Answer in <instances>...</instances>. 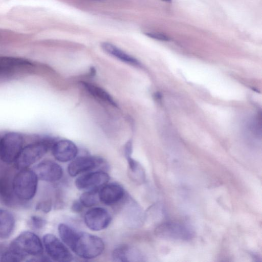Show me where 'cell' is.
<instances>
[{
    "label": "cell",
    "instance_id": "obj_10",
    "mask_svg": "<svg viewBox=\"0 0 262 262\" xmlns=\"http://www.w3.org/2000/svg\"><path fill=\"white\" fill-rule=\"evenodd\" d=\"M33 170L38 179L49 182L58 181L63 173L61 167L51 160L41 161L34 166Z\"/></svg>",
    "mask_w": 262,
    "mask_h": 262
},
{
    "label": "cell",
    "instance_id": "obj_15",
    "mask_svg": "<svg viewBox=\"0 0 262 262\" xmlns=\"http://www.w3.org/2000/svg\"><path fill=\"white\" fill-rule=\"evenodd\" d=\"M15 225L13 215L9 211L0 208V238H8L12 234Z\"/></svg>",
    "mask_w": 262,
    "mask_h": 262
},
{
    "label": "cell",
    "instance_id": "obj_8",
    "mask_svg": "<svg viewBox=\"0 0 262 262\" xmlns=\"http://www.w3.org/2000/svg\"><path fill=\"white\" fill-rule=\"evenodd\" d=\"M109 179V175L104 171H93L79 177L75 183L76 186L80 190L99 191L107 183Z\"/></svg>",
    "mask_w": 262,
    "mask_h": 262
},
{
    "label": "cell",
    "instance_id": "obj_5",
    "mask_svg": "<svg viewBox=\"0 0 262 262\" xmlns=\"http://www.w3.org/2000/svg\"><path fill=\"white\" fill-rule=\"evenodd\" d=\"M155 234L165 239L187 241L194 236V233L189 225L166 222L161 223L156 228Z\"/></svg>",
    "mask_w": 262,
    "mask_h": 262
},
{
    "label": "cell",
    "instance_id": "obj_26",
    "mask_svg": "<svg viewBox=\"0 0 262 262\" xmlns=\"http://www.w3.org/2000/svg\"><path fill=\"white\" fill-rule=\"evenodd\" d=\"M162 1L166 2H171V0H162Z\"/></svg>",
    "mask_w": 262,
    "mask_h": 262
},
{
    "label": "cell",
    "instance_id": "obj_22",
    "mask_svg": "<svg viewBox=\"0 0 262 262\" xmlns=\"http://www.w3.org/2000/svg\"><path fill=\"white\" fill-rule=\"evenodd\" d=\"M52 204L50 201H43L38 203L36 206L37 210L47 213L49 212L51 209Z\"/></svg>",
    "mask_w": 262,
    "mask_h": 262
},
{
    "label": "cell",
    "instance_id": "obj_21",
    "mask_svg": "<svg viewBox=\"0 0 262 262\" xmlns=\"http://www.w3.org/2000/svg\"><path fill=\"white\" fill-rule=\"evenodd\" d=\"M15 68L0 63V79L9 78L14 73Z\"/></svg>",
    "mask_w": 262,
    "mask_h": 262
},
{
    "label": "cell",
    "instance_id": "obj_19",
    "mask_svg": "<svg viewBox=\"0 0 262 262\" xmlns=\"http://www.w3.org/2000/svg\"><path fill=\"white\" fill-rule=\"evenodd\" d=\"M129 249L127 247H120L115 249L112 255L114 260L117 261H127Z\"/></svg>",
    "mask_w": 262,
    "mask_h": 262
},
{
    "label": "cell",
    "instance_id": "obj_7",
    "mask_svg": "<svg viewBox=\"0 0 262 262\" xmlns=\"http://www.w3.org/2000/svg\"><path fill=\"white\" fill-rule=\"evenodd\" d=\"M43 244L49 256L54 260L69 262L73 256L67 247L54 235L46 234L43 237Z\"/></svg>",
    "mask_w": 262,
    "mask_h": 262
},
{
    "label": "cell",
    "instance_id": "obj_14",
    "mask_svg": "<svg viewBox=\"0 0 262 262\" xmlns=\"http://www.w3.org/2000/svg\"><path fill=\"white\" fill-rule=\"evenodd\" d=\"M101 47L106 53L124 63L134 66H140L138 60L111 43L103 42Z\"/></svg>",
    "mask_w": 262,
    "mask_h": 262
},
{
    "label": "cell",
    "instance_id": "obj_12",
    "mask_svg": "<svg viewBox=\"0 0 262 262\" xmlns=\"http://www.w3.org/2000/svg\"><path fill=\"white\" fill-rule=\"evenodd\" d=\"M102 162L97 157L82 156L74 159L68 167V171L72 177L76 176L81 173L89 171Z\"/></svg>",
    "mask_w": 262,
    "mask_h": 262
},
{
    "label": "cell",
    "instance_id": "obj_17",
    "mask_svg": "<svg viewBox=\"0 0 262 262\" xmlns=\"http://www.w3.org/2000/svg\"><path fill=\"white\" fill-rule=\"evenodd\" d=\"M58 231L62 242L70 248L77 231L65 224H59Z\"/></svg>",
    "mask_w": 262,
    "mask_h": 262
},
{
    "label": "cell",
    "instance_id": "obj_6",
    "mask_svg": "<svg viewBox=\"0 0 262 262\" xmlns=\"http://www.w3.org/2000/svg\"><path fill=\"white\" fill-rule=\"evenodd\" d=\"M24 139L19 133L10 132L0 140V159L4 163L10 164L15 161L23 148Z\"/></svg>",
    "mask_w": 262,
    "mask_h": 262
},
{
    "label": "cell",
    "instance_id": "obj_24",
    "mask_svg": "<svg viewBox=\"0 0 262 262\" xmlns=\"http://www.w3.org/2000/svg\"><path fill=\"white\" fill-rule=\"evenodd\" d=\"M129 167L130 169L134 172L136 171L138 168L137 162L134 160L131 156L126 157Z\"/></svg>",
    "mask_w": 262,
    "mask_h": 262
},
{
    "label": "cell",
    "instance_id": "obj_13",
    "mask_svg": "<svg viewBox=\"0 0 262 262\" xmlns=\"http://www.w3.org/2000/svg\"><path fill=\"white\" fill-rule=\"evenodd\" d=\"M124 194V191L122 187L116 183L106 184L98 191L99 200L108 205L119 201Z\"/></svg>",
    "mask_w": 262,
    "mask_h": 262
},
{
    "label": "cell",
    "instance_id": "obj_1",
    "mask_svg": "<svg viewBox=\"0 0 262 262\" xmlns=\"http://www.w3.org/2000/svg\"><path fill=\"white\" fill-rule=\"evenodd\" d=\"M70 248L79 256L91 259L101 254L104 245L102 240L96 235L77 232Z\"/></svg>",
    "mask_w": 262,
    "mask_h": 262
},
{
    "label": "cell",
    "instance_id": "obj_20",
    "mask_svg": "<svg viewBox=\"0 0 262 262\" xmlns=\"http://www.w3.org/2000/svg\"><path fill=\"white\" fill-rule=\"evenodd\" d=\"M47 223L46 221L40 216L32 215L28 221V225L34 230H41L44 228Z\"/></svg>",
    "mask_w": 262,
    "mask_h": 262
},
{
    "label": "cell",
    "instance_id": "obj_9",
    "mask_svg": "<svg viewBox=\"0 0 262 262\" xmlns=\"http://www.w3.org/2000/svg\"><path fill=\"white\" fill-rule=\"evenodd\" d=\"M86 226L93 231L105 229L110 225L112 217L107 210L103 208L95 207L88 210L84 215Z\"/></svg>",
    "mask_w": 262,
    "mask_h": 262
},
{
    "label": "cell",
    "instance_id": "obj_16",
    "mask_svg": "<svg viewBox=\"0 0 262 262\" xmlns=\"http://www.w3.org/2000/svg\"><path fill=\"white\" fill-rule=\"evenodd\" d=\"M82 84L91 95L114 106H117L112 96L102 88L86 82H82Z\"/></svg>",
    "mask_w": 262,
    "mask_h": 262
},
{
    "label": "cell",
    "instance_id": "obj_3",
    "mask_svg": "<svg viewBox=\"0 0 262 262\" xmlns=\"http://www.w3.org/2000/svg\"><path fill=\"white\" fill-rule=\"evenodd\" d=\"M38 180L33 170L28 168L20 170L12 182L14 195L20 200H31L36 194Z\"/></svg>",
    "mask_w": 262,
    "mask_h": 262
},
{
    "label": "cell",
    "instance_id": "obj_4",
    "mask_svg": "<svg viewBox=\"0 0 262 262\" xmlns=\"http://www.w3.org/2000/svg\"><path fill=\"white\" fill-rule=\"evenodd\" d=\"M54 143L50 140L46 139L23 147L14 162L16 167L19 170L28 168L40 159L52 147Z\"/></svg>",
    "mask_w": 262,
    "mask_h": 262
},
{
    "label": "cell",
    "instance_id": "obj_2",
    "mask_svg": "<svg viewBox=\"0 0 262 262\" xmlns=\"http://www.w3.org/2000/svg\"><path fill=\"white\" fill-rule=\"evenodd\" d=\"M22 260L27 256H39L43 253V245L39 237L31 231H24L12 242L8 249Z\"/></svg>",
    "mask_w": 262,
    "mask_h": 262
},
{
    "label": "cell",
    "instance_id": "obj_25",
    "mask_svg": "<svg viewBox=\"0 0 262 262\" xmlns=\"http://www.w3.org/2000/svg\"><path fill=\"white\" fill-rule=\"evenodd\" d=\"M83 206L80 201H75L72 206V209L75 212H79L82 210Z\"/></svg>",
    "mask_w": 262,
    "mask_h": 262
},
{
    "label": "cell",
    "instance_id": "obj_23",
    "mask_svg": "<svg viewBox=\"0 0 262 262\" xmlns=\"http://www.w3.org/2000/svg\"><path fill=\"white\" fill-rule=\"evenodd\" d=\"M146 35L150 38L163 41H168L169 40V38L163 34L158 33H147Z\"/></svg>",
    "mask_w": 262,
    "mask_h": 262
},
{
    "label": "cell",
    "instance_id": "obj_11",
    "mask_svg": "<svg viewBox=\"0 0 262 262\" xmlns=\"http://www.w3.org/2000/svg\"><path fill=\"white\" fill-rule=\"evenodd\" d=\"M51 148L54 158L62 162L73 160L78 154L77 146L69 140H60L55 142Z\"/></svg>",
    "mask_w": 262,
    "mask_h": 262
},
{
    "label": "cell",
    "instance_id": "obj_18",
    "mask_svg": "<svg viewBox=\"0 0 262 262\" xmlns=\"http://www.w3.org/2000/svg\"><path fill=\"white\" fill-rule=\"evenodd\" d=\"M99 191H86L79 198V201L84 207H92L97 203Z\"/></svg>",
    "mask_w": 262,
    "mask_h": 262
}]
</instances>
